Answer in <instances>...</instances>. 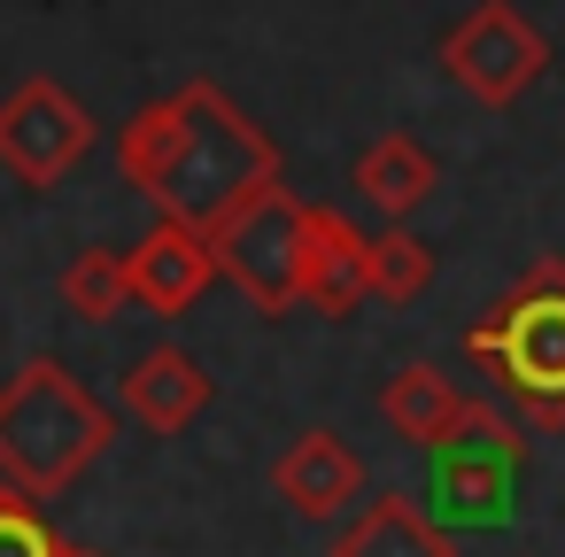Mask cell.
<instances>
[{
    "mask_svg": "<svg viewBox=\"0 0 565 557\" xmlns=\"http://www.w3.org/2000/svg\"><path fill=\"white\" fill-rule=\"evenodd\" d=\"M125 271H132V302H140L148 318H186V310L217 287V256H210V240L186 233V225H171V217H156V225L132 240Z\"/></svg>",
    "mask_w": 565,
    "mask_h": 557,
    "instance_id": "10",
    "label": "cell"
},
{
    "mask_svg": "<svg viewBox=\"0 0 565 557\" xmlns=\"http://www.w3.org/2000/svg\"><path fill=\"white\" fill-rule=\"evenodd\" d=\"M480 379L542 433H565V256H534L465 333Z\"/></svg>",
    "mask_w": 565,
    "mask_h": 557,
    "instance_id": "3",
    "label": "cell"
},
{
    "mask_svg": "<svg viewBox=\"0 0 565 557\" xmlns=\"http://www.w3.org/2000/svg\"><path fill=\"white\" fill-rule=\"evenodd\" d=\"M372 302V233L341 210H302V264H295V310L356 318Z\"/></svg>",
    "mask_w": 565,
    "mask_h": 557,
    "instance_id": "8",
    "label": "cell"
},
{
    "mask_svg": "<svg viewBox=\"0 0 565 557\" xmlns=\"http://www.w3.org/2000/svg\"><path fill=\"white\" fill-rule=\"evenodd\" d=\"M465 403H472V395H457L441 364H403V372L387 379V395H380V418H387L395 441H411V449H441V433L465 418Z\"/></svg>",
    "mask_w": 565,
    "mask_h": 557,
    "instance_id": "14",
    "label": "cell"
},
{
    "mask_svg": "<svg viewBox=\"0 0 565 557\" xmlns=\"http://www.w3.org/2000/svg\"><path fill=\"white\" fill-rule=\"evenodd\" d=\"M0 557H63V534L40 518L32 495L0 488Z\"/></svg>",
    "mask_w": 565,
    "mask_h": 557,
    "instance_id": "17",
    "label": "cell"
},
{
    "mask_svg": "<svg viewBox=\"0 0 565 557\" xmlns=\"http://www.w3.org/2000/svg\"><path fill=\"white\" fill-rule=\"evenodd\" d=\"M117 171L156 202V217L217 240L279 186V140L217 78H186L117 125Z\"/></svg>",
    "mask_w": 565,
    "mask_h": 557,
    "instance_id": "1",
    "label": "cell"
},
{
    "mask_svg": "<svg viewBox=\"0 0 565 557\" xmlns=\"http://www.w3.org/2000/svg\"><path fill=\"white\" fill-rule=\"evenodd\" d=\"M426 495H434V526H503L526 480V433L503 403H465V418L441 433V449H426Z\"/></svg>",
    "mask_w": 565,
    "mask_h": 557,
    "instance_id": "4",
    "label": "cell"
},
{
    "mask_svg": "<svg viewBox=\"0 0 565 557\" xmlns=\"http://www.w3.org/2000/svg\"><path fill=\"white\" fill-rule=\"evenodd\" d=\"M210 395H217V379H210L202 356L179 349V341H156V349L132 356L125 379H117V403H125V418H132L140 433H186V426L210 410Z\"/></svg>",
    "mask_w": 565,
    "mask_h": 557,
    "instance_id": "11",
    "label": "cell"
},
{
    "mask_svg": "<svg viewBox=\"0 0 565 557\" xmlns=\"http://www.w3.org/2000/svg\"><path fill=\"white\" fill-rule=\"evenodd\" d=\"M302 210L310 202H295L287 186H271L256 210H241L217 240H210V256H217V279H233L264 318H287L295 310V264H302Z\"/></svg>",
    "mask_w": 565,
    "mask_h": 557,
    "instance_id": "7",
    "label": "cell"
},
{
    "mask_svg": "<svg viewBox=\"0 0 565 557\" xmlns=\"http://www.w3.org/2000/svg\"><path fill=\"white\" fill-rule=\"evenodd\" d=\"M271 495H279L295 518L326 526V518H341V511L364 495V457H356L333 426H310V433H295V441L271 457Z\"/></svg>",
    "mask_w": 565,
    "mask_h": 557,
    "instance_id": "9",
    "label": "cell"
},
{
    "mask_svg": "<svg viewBox=\"0 0 565 557\" xmlns=\"http://www.w3.org/2000/svg\"><path fill=\"white\" fill-rule=\"evenodd\" d=\"M63 557H102V549H86V542H63Z\"/></svg>",
    "mask_w": 565,
    "mask_h": 557,
    "instance_id": "18",
    "label": "cell"
},
{
    "mask_svg": "<svg viewBox=\"0 0 565 557\" xmlns=\"http://www.w3.org/2000/svg\"><path fill=\"white\" fill-rule=\"evenodd\" d=\"M55 294H63V310H71V318H86V325L125 318V310H132V271H125V248H86V256L55 279Z\"/></svg>",
    "mask_w": 565,
    "mask_h": 557,
    "instance_id": "15",
    "label": "cell"
},
{
    "mask_svg": "<svg viewBox=\"0 0 565 557\" xmlns=\"http://www.w3.org/2000/svg\"><path fill=\"white\" fill-rule=\"evenodd\" d=\"M326 557H457V534L434 526V511H418L411 495H372Z\"/></svg>",
    "mask_w": 565,
    "mask_h": 557,
    "instance_id": "12",
    "label": "cell"
},
{
    "mask_svg": "<svg viewBox=\"0 0 565 557\" xmlns=\"http://www.w3.org/2000/svg\"><path fill=\"white\" fill-rule=\"evenodd\" d=\"M426 279H434V248H426L411 225L372 233V302L403 310V302H418V294H426Z\"/></svg>",
    "mask_w": 565,
    "mask_h": 557,
    "instance_id": "16",
    "label": "cell"
},
{
    "mask_svg": "<svg viewBox=\"0 0 565 557\" xmlns=\"http://www.w3.org/2000/svg\"><path fill=\"white\" fill-rule=\"evenodd\" d=\"M109 441H117L109 403L63 356H24L0 379V488L47 503L71 480H86L109 457Z\"/></svg>",
    "mask_w": 565,
    "mask_h": 557,
    "instance_id": "2",
    "label": "cell"
},
{
    "mask_svg": "<svg viewBox=\"0 0 565 557\" xmlns=\"http://www.w3.org/2000/svg\"><path fill=\"white\" fill-rule=\"evenodd\" d=\"M94 109L71 94V86H55V78H24L9 101H0V171H9L17 186H32V194H47V186H63L86 156H94Z\"/></svg>",
    "mask_w": 565,
    "mask_h": 557,
    "instance_id": "6",
    "label": "cell"
},
{
    "mask_svg": "<svg viewBox=\"0 0 565 557\" xmlns=\"http://www.w3.org/2000/svg\"><path fill=\"white\" fill-rule=\"evenodd\" d=\"M441 71L480 101V109H511L542 86L550 71V40L511 9V0H480L472 17H457L441 32Z\"/></svg>",
    "mask_w": 565,
    "mask_h": 557,
    "instance_id": "5",
    "label": "cell"
},
{
    "mask_svg": "<svg viewBox=\"0 0 565 557\" xmlns=\"http://www.w3.org/2000/svg\"><path fill=\"white\" fill-rule=\"evenodd\" d=\"M434 186H441V171H434V156H426L411 132H380V140L356 156V194H364L387 225L418 217V210L434 202Z\"/></svg>",
    "mask_w": 565,
    "mask_h": 557,
    "instance_id": "13",
    "label": "cell"
}]
</instances>
